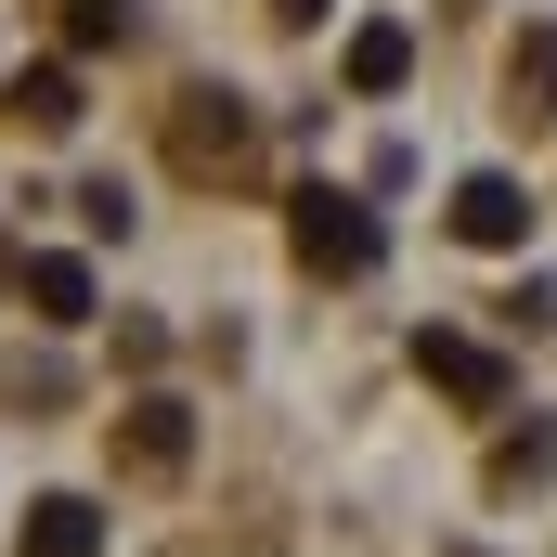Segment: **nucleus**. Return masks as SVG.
Returning <instances> with one entry per match:
<instances>
[{"label": "nucleus", "mask_w": 557, "mask_h": 557, "mask_svg": "<svg viewBox=\"0 0 557 557\" xmlns=\"http://www.w3.org/2000/svg\"><path fill=\"white\" fill-rule=\"evenodd\" d=\"M285 247H298L311 273H376V208L337 195V182H311V195L285 208Z\"/></svg>", "instance_id": "f257e3e1"}, {"label": "nucleus", "mask_w": 557, "mask_h": 557, "mask_svg": "<svg viewBox=\"0 0 557 557\" xmlns=\"http://www.w3.org/2000/svg\"><path fill=\"white\" fill-rule=\"evenodd\" d=\"M416 376L454 389L467 416H506V350H480V337H454V324H416Z\"/></svg>", "instance_id": "f03ea898"}, {"label": "nucleus", "mask_w": 557, "mask_h": 557, "mask_svg": "<svg viewBox=\"0 0 557 557\" xmlns=\"http://www.w3.org/2000/svg\"><path fill=\"white\" fill-rule=\"evenodd\" d=\"M454 234H467V247H519V234H532V195H519L506 169H467V182H454Z\"/></svg>", "instance_id": "7ed1b4c3"}, {"label": "nucleus", "mask_w": 557, "mask_h": 557, "mask_svg": "<svg viewBox=\"0 0 557 557\" xmlns=\"http://www.w3.org/2000/svg\"><path fill=\"white\" fill-rule=\"evenodd\" d=\"M182 169H234L247 156V117H234V91H182V131H169Z\"/></svg>", "instance_id": "20e7f679"}, {"label": "nucleus", "mask_w": 557, "mask_h": 557, "mask_svg": "<svg viewBox=\"0 0 557 557\" xmlns=\"http://www.w3.org/2000/svg\"><path fill=\"white\" fill-rule=\"evenodd\" d=\"M182 454H195V416H182V403H131V428H117V467H131V480H169Z\"/></svg>", "instance_id": "39448f33"}, {"label": "nucleus", "mask_w": 557, "mask_h": 557, "mask_svg": "<svg viewBox=\"0 0 557 557\" xmlns=\"http://www.w3.org/2000/svg\"><path fill=\"white\" fill-rule=\"evenodd\" d=\"M0 117H13V131H26V143H65V131H78V65H26Z\"/></svg>", "instance_id": "423d86ee"}, {"label": "nucleus", "mask_w": 557, "mask_h": 557, "mask_svg": "<svg viewBox=\"0 0 557 557\" xmlns=\"http://www.w3.org/2000/svg\"><path fill=\"white\" fill-rule=\"evenodd\" d=\"M26 557H104V506L91 493H39L26 506Z\"/></svg>", "instance_id": "0eeeda50"}, {"label": "nucleus", "mask_w": 557, "mask_h": 557, "mask_svg": "<svg viewBox=\"0 0 557 557\" xmlns=\"http://www.w3.org/2000/svg\"><path fill=\"white\" fill-rule=\"evenodd\" d=\"M337 78H350V91H403V78H416V26H389V13H376V26H350Z\"/></svg>", "instance_id": "6e6552de"}, {"label": "nucleus", "mask_w": 557, "mask_h": 557, "mask_svg": "<svg viewBox=\"0 0 557 557\" xmlns=\"http://www.w3.org/2000/svg\"><path fill=\"white\" fill-rule=\"evenodd\" d=\"M26 298H39V324H91V260H26Z\"/></svg>", "instance_id": "1a4fd4ad"}, {"label": "nucleus", "mask_w": 557, "mask_h": 557, "mask_svg": "<svg viewBox=\"0 0 557 557\" xmlns=\"http://www.w3.org/2000/svg\"><path fill=\"white\" fill-rule=\"evenodd\" d=\"M506 104H519V117H557V26H532V39L506 52Z\"/></svg>", "instance_id": "9d476101"}, {"label": "nucleus", "mask_w": 557, "mask_h": 557, "mask_svg": "<svg viewBox=\"0 0 557 557\" xmlns=\"http://www.w3.org/2000/svg\"><path fill=\"white\" fill-rule=\"evenodd\" d=\"M65 39H78V52H104V39H131V0H65Z\"/></svg>", "instance_id": "9b49d317"}, {"label": "nucleus", "mask_w": 557, "mask_h": 557, "mask_svg": "<svg viewBox=\"0 0 557 557\" xmlns=\"http://www.w3.org/2000/svg\"><path fill=\"white\" fill-rule=\"evenodd\" d=\"M493 480H506V493H519V480H557V428H532V441H506V454H493Z\"/></svg>", "instance_id": "f8f14e48"}, {"label": "nucleus", "mask_w": 557, "mask_h": 557, "mask_svg": "<svg viewBox=\"0 0 557 557\" xmlns=\"http://www.w3.org/2000/svg\"><path fill=\"white\" fill-rule=\"evenodd\" d=\"M273 13H285V26H311V13H324V0H273Z\"/></svg>", "instance_id": "ddd939ff"}]
</instances>
